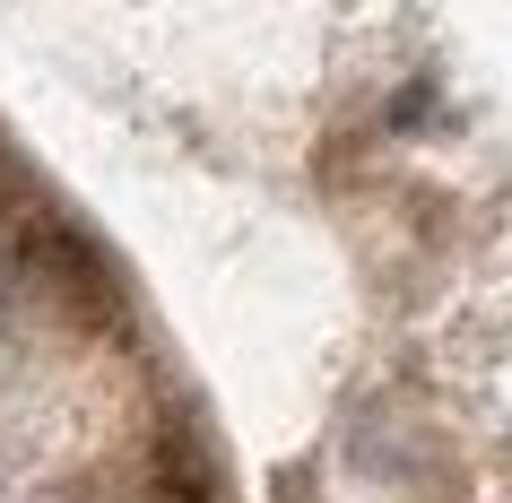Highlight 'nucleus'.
Here are the masks:
<instances>
[{"mask_svg": "<svg viewBox=\"0 0 512 503\" xmlns=\"http://www.w3.org/2000/svg\"><path fill=\"white\" fill-rule=\"evenodd\" d=\"M0 304H9V261H0Z\"/></svg>", "mask_w": 512, "mask_h": 503, "instance_id": "obj_1", "label": "nucleus"}]
</instances>
